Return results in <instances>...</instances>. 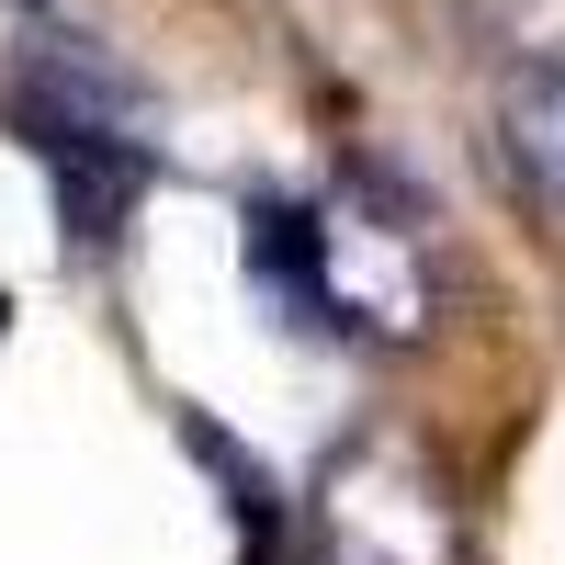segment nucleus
<instances>
[{
	"instance_id": "4",
	"label": "nucleus",
	"mask_w": 565,
	"mask_h": 565,
	"mask_svg": "<svg viewBox=\"0 0 565 565\" xmlns=\"http://www.w3.org/2000/svg\"><path fill=\"white\" fill-rule=\"evenodd\" d=\"M306 565H328V554H306Z\"/></svg>"
},
{
	"instance_id": "2",
	"label": "nucleus",
	"mask_w": 565,
	"mask_h": 565,
	"mask_svg": "<svg viewBox=\"0 0 565 565\" xmlns=\"http://www.w3.org/2000/svg\"><path fill=\"white\" fill-rule=\"evenodd\" d=\"M317 554L328 565H452L463 521H452V487L430 476V452L351 441L317 487Z\"/></svg>"
},
{
	"instance_id": "1",
	"label": "nucleus",
	"mask_w": 565,
	"mask_h": 565,
	"mask_svg": "<svg viewBox=\"0 0 565 565\" xmlns=\"http://www.w3.org/2000/svg\"><path fill=\"white\" fill-rule=\"evenodd\" d=\"M249 271L306 328H340V340H418V317H430V271H418L407 226L362 204H260Z\"/></svg>"
},
{
	"instance_id": "3",
	"label": "nucleus",
	"mask_w": 565,
	"mask_h": 565,
	"mask_svg": "<svg viewBox=\"0 0 565 565\" xmlns=\"http://www.w3.org/2000/svg\"><path fill=\"white\" fill-rule=\"evenodd\" d=\"M498 148H509V170H521L543 204H565V45H532V57L498 79Z\"/></svg>"
}]
</instances>
